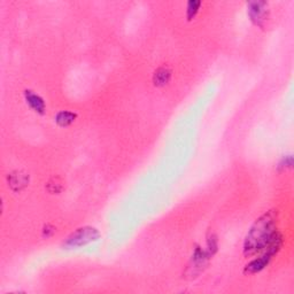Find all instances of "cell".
<instances>
[{
    "label": "cell",
    "instance_id": "obj_1",
    "mask_svg": "<svg viewBox=\"0 0 294 294\" xmlns=\"http://www.w3.org/2000/svg\"><path fill=\"white\" fill-rule=\"evenodd\" d=\"M277 213L270 210L255 220L248 231L244 243V254L246 256L255 255L262 252L277 234Z\"/></svg>",
    "mask_w": 294,
    "mask_h": 294
},
{
    "label": "cell",
    "instance_id": "obj_2",
    "mask_svg": "<svg viewBox=\"0 0 294 294\" xmlns=\"http://www.w3.org/2000/svg\"><path fill=\"white\" fill-rule=\"evenodd\" d=\"M281 246H283V236L277 231V234L273 237L271 242L269 243L268 246L263 250L264 251L263 254L251 261V262L246 265V268H245V272L256 273L262 271L269 264V262H270L272 256L276 255L277 253L280 251Z\"/></svg>",
    "mask_w": 294,
    "mask_h": 294
},
{
    "label": "cell",
    "instance_id": "obj_3",
    "mask_svg": "<svg viewBox=\"0 0 294 294\" xmlns=\"http://www.w3.org/2000/svg\"><path fill=\"white\" fill-rule=\"evenodd\" d=\"M99 232L95 228H82L69 237L66 242L67 247H80L99 238Z\"/></svg>",
    "mask_w": 294,
    "mask_h": 294
},
{
    "label": "cell",
    "instance_id": "obj_4",
    "mask_svg": "<svg viewBox=\"0 0 294 294\" xmlns=\"http://www.w3.org/2000/svg\"><path fill=\"white\" fill-rule=\"evenodd\" d=\"M208 257H209V255H208L207 252L202 251L200 247L195 248L193 256H192L191 264L189 267V271H190L191 277H197L198 273L202 271L203 267L206 265Z\"/></svg>",
    "mask_w": 294,
    "mask_h": 294
},
{
    "label": "cell",
    "instance_id": "obj_5",
    "mask_svg": "<svg viewBox=\"0 0 294 294\" xmlns=\"http://www.w3.org/2000/svg\"><path fill=\"white\" fill-rule=\"evenodd\" d=\"M265 6H267L265 3H252L250 10H248L252 21L257 24V26H262V23L265 20V16H267Z\"/></svg>",
    "mask_w": 294,
    "mask_h": 294
},
{
    "label": "cell",
    "instance_id": "obj_6",
    "mask_svg": "<svg viewBox=\"0 0 294 294\" xmlns=\"http://www.w3.org/2000/svg\"><path fill=\"white\" fill-rule=\"evenodd\" d=\"M24 96H26V100L28 105H29L36 113L43 115V114L45 113V104L42 98L32 91H26L24 92Z\"/></svg>",
    "mask_w": 294,
    "mask_h": 294
},
{
    "label": "cell",
    "instance_id": "obj_7",
    "mask_svg": "<svg viewBox=\"0 0 294 294\" xmlns=\"http://www.w3.org/2000/svg\"><path fill=\"white\" fill-rule=\"evenodd\" d=\"M170 77H171L170 69L166 67L159 68L158 70L155 71L153 77L154 84L158 85V87H163V85H166L170 81Z\"/></svg>",
    "mask_w": 294,
    "mask_h": 294
},
{
    "label": "cell",
    "instance_id": "obj_8",
    "mask_svg": "<svg viewBox=\"0 0 294 294\" xmlns=\"http://www.w3.org/2000/svg\"><path fill=\"white\" fill-rule=\"evenodd\" d=\"M76 118V114L70 113V112H60L55 117L56 123L60 126H67L69 124H71Z\"/></svg>",
    "mask_w": 294,
    "mask_h": 294
},
{
    "label": "cell",
    "instance_id": "obj_9",
    "mask_svg": "<svg viewBox=\"0 0 294 294\" xmlns=\"http://www.w3.org/2000/svg\"><path fill=\"white\" fill-rule=\"evenodd\" d=\"M207 246H208V255H213L214 253L217 251V239H216L215 235H211L207 240Z\"/></svg>",
    "mask_w": 294,
    "mask_h": 294
},
{
    "label": "cell",
    "instance_id": "obj_10",
    "mask_svg": "<svg viewBox=\"0 0 294 294\" xmlns=\"http://www.w3.org/2000/svg\"><path fill=\"white\" fill-rule=\"evenodd\" d=\"M201 5V3L200 2H190L189 5H187V18L189 20H192L197 14L198 12V8L199 6Z\"/></svg>",
    "mask_w": 294,
    "mask_h": 294
}]
</instances>
